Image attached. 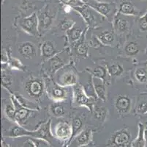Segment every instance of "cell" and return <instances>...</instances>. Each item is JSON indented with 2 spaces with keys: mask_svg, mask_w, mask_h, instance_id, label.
Segmentation results:
<instances>
[{
  "mask_svg": "<svg viewBox=\"0 0 147 147\" xmlns=\"http://www.w3.org/2000/svg\"><path fill=\"white\" fill-rule=\"evenodd\" d=\"M73 89V103L76 107H86L90 112L94 109V97L89 96L86 94L84 88L81 85L77 84L72 88Z\"/></svg>",
  "mask_w": 147,
  "mask_h": 147,
  "instance_id": "1",
  "label": "cell"
},
{
  "mask_svg": "<svg viewBox=\"0 0 147 147\" xmlns=\"http://www.w3.org/2000/svg\"><path fill=\"white\" fill-rule=\"evenodd\" d=\"M25 91L32 99H40L45 92V85L42 80L39 78L31 77L25 83Z\"/></svg>",
  "mask_w": 147,
  "mask_h": 147,
  "instance_id": "2",
  "label": "cell"
},
{
  "mask_svg": "<svg viewBox=\"0 0 147 147\" xmlns=\"http://www.w3.org/2000/svg\"><path fill=\"white\" fill-rule=\"evenodd\" d=\"M73 9L81 15L88 27H95L97 26L99 23L98 15L100 14L89 5L85 4L83 6L73 8Z\"/></svg>",
  "mask_w": 147,
  "mask_h": 147,
  "instance_id": "3",
  "label": "cell"
},
{
  "mask_svg": "<svg viewBox=\"0 0 147 147\" xmlns=\"http://www.w3.org/2000/svg\"><path fill=\"white\" fill-rule=\"evenodd\" d=\"M19 25L23 30L30 36H37L40 33L38 16L35 13L21 18Z\"/></svg>",
  "mask_w": 147,
  "mask_h": 147,
  "instance_id": "4",
  "label": "cell"
},
{
  "mask_svg": "<svg viewBox=\"0 0 147 147\" xmlns=\"http://www.w3.org/2000/svg\"><path fill=\"white\" fill-rule=\"evenodd\" d=\"M69 87H64L60 85L57 84L56 82L49 83L47 85L48 96L50 99H51L53 102H61L65 101L67 98L69 94Z\"/></svg>",
  "mask_w": 147,
  "mask_h": 147,
  "instance_id": "5",
  "label": "cell"
},
{
  "mask_svg": "<svg viewBox=\"0 0 147 147\" xmlns=\"http://www.w3.org/2000/svg\"><path fill=\"white\" fill-rule=\"evenodd\" d=\"M37 16L39 21V32L42 34L49 30L52 26L53 21L55 19L56 13L52 12L49 9V6L45 5Z\"/></svg>",
  "mask_w": 147,
  "mask_h": 147,
  "instance_id": "6",
  "label": "cell"
},
{
  "mask_svg": "<svg viewBox=\"0 0 147 147\" xmlns=\"http://www.w3.org/2000/svg\"><path fill=\"white\" fill-rule=\"evenodd\" d=\"M51 133L53 137L60 141H67L69 138H72L73 135V127L72 124L68 123L67 121H61L58 122L51 128Z\"/></svg>",
  "mask_w": 147,
  "mask_h": 147,
  "instance_id": "7",
  "label": "cell"
},
{
  "mask_svg": "<svg viewBox=\"0 0 147 147\" xmlns=\"http://www.w3.org/2000/svg\"><path fill=\"white\" fill-rule=\"evenodd\" d=\"M78 76L73 68L61 70V73L57 75L56 83L64 87H73L78 84Z\"/></svg>",
  "mask_w": 147,
  "mask_h": 147,
  "instance_id": "8",
  "label": "cell"
},
{
  "mask_svg": "<svg viewBox=\"0 0 147 147\" xmlns=\"http://www.w3.org/2000/svg\"><path fill=\"white\" fill-rule=\"evenodd\" d=\"M131 135L127 129H120L112 137V144L116 147H127Z\"/></svg>",
  "mask_w": 147,
  "mask_h": 147,
  "instance_id": "9",
  "label": "cell"
},
{
  "mask_svg": "<svg viewBox=\"0 0 147 147\" xmlns=\"http://www.w3.org/2000/svg\"><path fill=\"white\" fill-rule=\"evenodd\" d=\"M85 4L89 5L100 16L107 17L112 10V5L106 2H100L97 0H88Z\"/></svg>",
  "mask_w": 147,
  "mask_h": 147,
  "instance_id": "10",
  "label": "cell"
},
{
  "mask_svg": "<svg viewBox=\"0 0 147 147\" xmlns=\"http://www.w3.org/2000/svg\"><path fill=\"white\" fill-rule=\"evenodd\" d=\"M51 124V120H49L45 123L42 124L37 130L31 131L30 136L36 138H42L49 141V139L51 137V135L52 134Z\"/></svg>",
  "mask_w": 147,
  "mask_h": 147,
  "instance_id": "11",
  "label": "cell"
},
{
  "mask_svg": "<svg viewBox=\"0 0 147 147\" xmlns=\"http://www.w3.org/2000/svg\"><path fill=\"white\" fill-rule=\"evenodd\" d=\"M132 101L127 96L120 95L115 100V107L120 114H127L131 109Z\"/></svg>",
  "mask_w": 147,
  "mask_h": 147,
  "instance_id": "12",
  "label": "cell"
},
{
  "mask_svg": "<svg viewBox=\"0 0 147 147\" xmlns=\"http://www.w3.org/2000/svg\"><path fill=\"white\" fill-rule=\"evenodd\" d=\"M127 16L117 13L113 17V27L115 30L118 32H125L129 27V20L127 18Z\"/></svg>",
  "mask_w": 147,
  "mask_h": 147,
  "instance_id": "13",
  "label": "cell"
},
{
  "mask_svg": "<svg viewBox=\"0 0 147 147\" xmlns=\"http://www.w3.org/2000/svg\"><path fill=\"white\" fill-rule=\"evenodd\" d=\"M92 85L94 87V92L96 95L98 97L99 99L102 100L103 102L106 101V84H105V81L102 79L97 77H92Z\"/></svg>",
  "mask_w": 147,
  "mask_h": 147,
  "instance_id": "14",
  "label": "cell"
},
{
  "mask_svg": "<svg viewBox=\"0 0 147 147\" xmlns=\"http://www.w3.org/2000/svg\"><path fill=\"white\" fill-rule=\"evenodd\" d=\"M59 53L56 48L55 44L51 40H45L41 46V55L43 60H49Z\"/></svg>",
  "mask_w": 147,
  "mask_h": 147,
  "instance_id": "15",
  "label": "cell"
},
{
  "mask_svg": "<svg viewBox=\"0 0 147 147\" xmlns=\"http://www.w3.org/2000/svg\"><path fill=\"white\" fill-rule=\"evenodd\" d=\"M18 51L20 55L26 59H30L35 56L37 53L35 46L32 43L26 41L18 44Z\"/></svg>",
  "mask_w": 147,
  "mask_h": 147,
  "instance_id": "16",
  "label": "cell"
},
{
  "mask_svg": "<svg viewBox=\"0 0 147 147\" xmlns=\"http://www.w3.org/2000/svg\"><path fill=\"white\" fill-rule=\"evenodd\" d=\"M48 62H49V71L51 75L59 71L66 64L63 58L59 56V53L53 57L52 58L49 59Z\"/></svg>",
  "mask_w": 147,
  "mask_h": 147,
  "instance_id": "17",
  "label": "cell"
},
{
  "mask_svg": "<svg viewBox=\"0 0 147 147\" xmlns=\"http://www.w3.org/2000/svg\"><path fill=\"white\" fill-rule=\"evenodd\" d=\"M92 133L90 129H84L75 138L76 144L78 146H86L89 144L92 139Z\"/></svg>",
  "mask_w": 147,
  "mask_h": 147,
  "instance_id": "18",
  "label": "cell"
},
{
  "mask_svg": "<svg viewBox=\"0 0 147 147\" xmlns=\"http://www.w3.org/2000/svg\"><path fill=\"white\" fill-rule=\"evenodd\" d=\"M67 36L68 40L70 43H76L81 38L82 36L84 35V30L81 27L73 26V27L68 31H67Z\"/></svg>",
  "mask_w": 147,
  "mask_h": 147,
  "instance_id": "19",
  "label": "cell"
},
{
  "mask_svg": "<svg viewBox=\"0 0 147 147\" xmlns=\"http://www.w3.org/2000/svg\"><path fill=\"white\" fill-rule=\"evenodd\" d=\"M118 12L125 16H136L137 14L134 5L129 1H124L121 2L119 5Z\"/></svg>",
  "mask_w": 147,
  "mask_h": 147,
  "instance_id": "20",
  "label": "cell"
},
{
  "mask_svg": "<svg viewBox=\"0 0 147 147\" xmlns=\"http://www.w3.org/2000/svg\"><path fill=\"white\" fill-rule=\"evenodd\" d=\"M13 96H14L15 99L17 101V102L19 104V105L21 106V107L29 109V110H34V111H37L38 110V106L36 104L31 102L30 100H29V99L25 98V97L22 96L21 95L15 94H13Z\"/></svg>",
  "mask_w": 147,
  "mask_h": 147,
  "instance_id": "21",
  "label": "cell"
},
{
  "mask_svg": "<svg viewBox=\"0 0 147 147\" xmlns=\"http://www.w3.org/2000/svg\"><path fill=\"white\" fill-rule=\"evenodd\" d=\"M84 35H83L82 39L78 40L75 46V51L76 55L83 57H86L88 55V46L84 41Z\"/></svg>",
  "mask_w": 147,
  "mask_h": 147,
  "instance_id": "22",
  "label": "cell"
},
{
  "mask_svg": "<svg viewBox=\"0 0 147 147\" xmlns=\"http://www.w3.org/2000/svg\"><path fill=\"white\" fill-rule=\"evenodd\" d=\"M8 134V137H23V136H30L31 131H29L21 125L13 126L12 129H10Z\"/></svg>",
  "mask_w": 147,
  "mask_h": 147,
  "instance_id": "23",
  "label": "cell"
},
{
  "mask_svg": "<svg viewBox=\"0 0 147 147\" xmlns=\"http://www.w3.org/2000/svg\"><path fill=\"white\" fill-rule=\"evenodd\" d=\"M92 113L95 119L99 121H104L108 116V110L103 106H94Z\"/></svg>",
  "mask_w": 147,
  "mask_h": 147,
  "instance_id": "24",
  "label": "cell"
},
{
  "mask_svg": "<svg viewBox=\"0 0 147 147\" xmlns=\"http://www.w3.org/2000/svg\"><path fill=\"white\" fill-rule=\"evenodd\" d=\"M98 39L104 45H110L114 41V34L112 31H103L98 36Z\"/></svg>",
  "mask_w": 147,
  "mask_h": 147,
  "instance_id": "25",
  "label": "cell"
},
{
  "mask_svg": "<svg viewBox=\"0 0 147 147\" xmlns=\"http://www.w3.org/2000/svg\"><path fill=\"white\" fill-rule=\"evenodd\" d=\"M1 77H2V87L10 91L9 88L13 84V77H12V75H10V73L7 69H2Z\"/></svg>",
  "mask_w": 147,
  "mask_h": 147,
  "instance_id": "26",
  "label": "cell"
},
{
  "mask_svg": "<svg viewBox=\"0 0 147 147\" xmlns=\"http://www.w3.org/2000/svg\"><path fill=\"white\" fill-rule=\"evenodd\" d=\"M50 112L53 116L59 118L65 115V109L63 105L60 104V102H55L51 105Z\"/></svg>",
  "mask_w": 147,
  "mask_h": 147,
  "instance_id": "27",
  "label": "cell"
},
{
  "mask_svg": "<svg viewBox=\"0 0 147 147\" xmlns=\"http://www.w3.org/2000/svg\"><path fill=\"white\" fill-rule=\"evenodd\" d=\"M4 113L5 116L8 118L10 121L15 122V113H16V107L13 104L12 101L6 103L4 106Z\"/></svg>",
  "mask_w": 147,
  "mask_h": 147,
  "instance_id": "28",
  "label": "cell"
},
{
  "mask_svg": "<svg viewBox=\"0 0 147 147\" xmlns=\"http://www.w3.org/2000/svg\"><path fill=\"white\" fill-rule=\"evenodd\" d=\"M89 72L91 73V75L94 77L100 78V79H102L105 81L107 75L108 74V69L104 68L103 66H101L95 67V68H93L92 70H89Z\"/></svg>",
  "mask_w": 147,
  "mask_h": 147,
  "instance_id": "29",
  "label": "cell"
},
{
  "mask_svg": "<svg viewBox=\"0 0 147 147\" xmlns=\"http://www.w3.org/2000/svg\"><path fill=\"white\" fill-rule=\"evenodd\" d=\"M72 127H73V135L72 137H76L78 135L82 130V126H83V121L78 117L73 118V121H72Z\"/></svg>",
  "mask_w": 147,
  "mask_h": 147,
  "instance_id": "30",
  "label": "cell"
},
{
  "mask_svg": "<svg viewBox=\"0 0 147 147\" xmlns=\"http://www.w3.org/2000/svg\"><path fill=\"white\" fill-rule=\"evenodd\" d=\"M139 51L138 44L134 41L128 43L125 47V52L128 56H134Z\"/></svg>",
  "mask_w": 147,
  "mask_h": 147,
  "instance_id": "31",
  "label": "cell"
},
{
  "mask_svg": "<svg viewBox=\"0 0 147 147\" xmlns=\"http://www.w3.org/2000/svg\"><path fill=\"white\" fill-rule=\"evenodd\" d=\"M124 71L122 66L118 63H113L108 68V74L111 77H119Z\"/></svg>",
  "mask_w": 147,
  "mask_h": 147,
  "instance_id": "32",
  "label": "cell"
},
{
  "mask_svg": "<svg viewBox=\"0 0 147 147\" xmlns=\"http://www.w3.org/2000/svg\"><path fill=\"white\" fill-rule=\"evenodd\" d=\"M7 64L9 65V66L12 68V69H16V70H24L26 66L23 64L22 62L18 59L16 58V57H9V60Z\"/></svg>",
  "mask_w": 147,
  "mask_h": 147,
  "instance_id": "33",
  "label": "cell"
},
{
  "mask_svg": "<svg viewBox=\"0 0 147 147\" xmlns=\"http://www.w3.org/2000/svg\"><path fill=\"white\" fill-rule=\"evenodd\" d=\"M144 126L141 124H139V133L138 138L135 141L133 144V147H144L145 146V140L144 135Z\"/></svg>",
  "mask_w": 147,
  "mask_h": 147,
  "instance_id": "34",
  "label": "cell"
},
{
  "mask_svg": "<svg viewBox=\"0 0 147 147\" xmlns=\"http://www.w3.org/2000/svg\"><path fill=\"white\" fill-rule=\"evenodd\" d=\"M136 79L139 83H145L147 81V71L144 68H138L135 72Z\"/></svg>",
  "mask_w": 147,
  "mask_h": 147,
  "instance_id": "35",
  "label": "cell"
},
{
  "mask_svg": "<svg viewBox=\"0 0 147 147\" xmlns=\"http://www.w3.org/2000/svg\"><path fill=\"white\" fill-rule=\"evenodd\" d=\"M76 24V22H75L74 20L70 19V18H65L64 19H62L61 21L59 24V28L62 31H68L69 29H71L73 26Z\"/></svg>",
  "mask_w": 147,
  "mask_h": 147,
  "instance_id": "36",
  "label": "cell"
},
{
  "mask_svg": "<svg viewBox=\"0 0 147 147\" xmlns=\"http://www.w3.org/2000/svg\"><path fill=\"white\" fill-rule=\"evenodd\" d=\"M30 139L33 141L35 147H51L49 141L45 139L36 138V137H32V138H30Z\"/></svg>",
  "mask_w": 147,
  "mask_h": 147,
  "instance_id": "37",
  "label": "cell"
},
{
  "mask_svg": "<svg viewBox=\"0 0 147 147\" xmlns=\"http://www.w3.org/2000/svg\"><path fill=\"white\" fill-rule=\"evenodd\" d=\"M65 5H67L71 6L72 8H76V7H81L85 5L84 2H83L81 0H61Z\"/></svg>",
  "mask_w": 147,
  "mask_h": 147,
  "instance_id": "38",
  "label": "cell"
},
{
  "mask_svg": "<svg viewBox=\"0 0 147 147\" xmlns=\"http://www.w3.org/2000/svg\"><path fill=\"white\" fill-rule=\"evenodd\" d=\"M136 111L138 113L140 114H144L147 113V102L144 101L141 102L140 103L138 104L137 107H136Z\"/></svg>",
  "mask_w": 147,
  "mask_h": 147,
  "instance_id": "39",
  "label": "cell"
},
{
  "mask_svg": "<svg viewBox=\"0 0 147 147\" xmlns=\"http://www.w3.org/2000/svg\"><path fill=\"white\" fill-rule=\"evenodd\" d=\"M139 27L141 31H147V12L139 19Z\"/></svg>",
  "mask_w": 147,
  "mask_h": 147,
  "instance_id": "40",
  "label": "cell"
},
{
  "mask_svg": "<svg viewBox=\"0 0 147 147\" xmlns=\"http://www.w3.org/2000/svg\"><path fill=\"white\" fill-rule=\"evenodd\" d=\"M9 57L10 55L7 54L5 49H2V54H1V63H7L9 60Z\"/></svg>",
  "mask_w": 147,
  "mask_h": 147,
  "instance_id": "41",
  "label": "cell"
},
{
  "mask_svg": "<svg viewBox=\"0 0 147 147\" xmlns=\"http://www.w3.org/2000/svg\"><path fill=\"white\" fill-rule=\"evenodd\" d=\"M78 147H89V146L86 145V146H78Z\"/></svg>",
  "mask_w": 147,
  "mask_h": 147,
  "instance_id": "42",
  "label": "cell"
},
{
  "mask_svg": "<svg viewBox=\"0 0 147 147\" xmlns=\"http://www.w3.org/2000/svg\"><path fill=\"white\" fill-rule=\"evenodd\" d=\"M142 1H144V0H142Z\"/></svg>",
  "mask_w": 147,
  "mask_h": 147,
  "instance_id": "43",
  "label": "cell"
}]
</instances>
